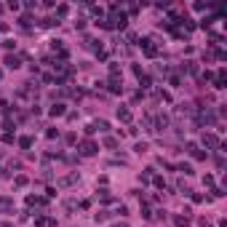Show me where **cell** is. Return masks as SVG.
Returning <instances> with one entry per match:
<instances>
[{"label": "cell", "mask_w": 227, "mask_h": 227, "mask_svg": "<svg viewBox=\"0 0 227 227\" xmlns=\"http://www.w3.org/2000/svg\"><path fill=\"white\" fill-rule=\"evenodd\" d=\"M118 118H123V120H128L131 115H128V110H118Z\"/></svg>", "instance_id": "2"}, {"label": "cell", "mask_w": 227, "mask_h": 227, "mask_svg": "<svg viewBox=\"0 0 227 227\" xmlns=\"http://www.w3.org/2000/svg\"><path fill=\"white\" fill-rule=\"evenodd\" d=\"M93 150H96V147H93L91 142H86V144H83V155H93Z\"/></svg>", "instance_id": "1"}, {"label": "cell", "mask_w": 227, "mask_h": 227, "mask_svg": "<svg viewBox=\"0 0 227 227\" xmlns=\"http://www.w3.org/2000/svg\"><path fill=\"white\" fill-rule=\"evenodd\" d=\"M8 67H19V59H13V56H8V61H6Z\"/></svg>", "instance_id": "3"}]
</instances>
